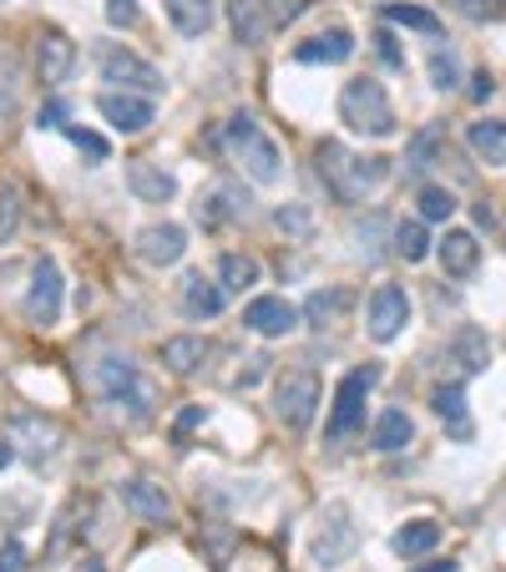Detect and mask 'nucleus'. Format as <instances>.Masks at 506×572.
Masks as SVG:
<instances>
[{"instance_id": "nucleus-1", "label": "nucleus", "mask_w": 506, "mask_h": 572, "mask_svg": "<svg viewBox=\"0 0 506 572\" xmlns=\"http://www.w3.org/2000/svg\"><path fill=\"white\" fill-rule=\"evenodd\" d=\"M314 168H320V178H324L334 203H365L375 187L390 178L386 158H360V152H349V147L334 142V137L314 147Z\"/></svg>"}, {"instance_id": "nucleus-2", "label": "nucleus", "mask_w": 506, "mask_h": 572, "mask_svg": "<svg viewBox=\"0 0 506 572\" xmlns=\"http://www.w3.org/2000/svg\"><path fill=\"white\" fill-rule=\"evenodd\" d=\"M223 142H228V158L239 162V168L253 178V183H279V173H284L279 142H274V137H268L264 127H258V122L249 117V112L228 117Z\"/></svg>"}, {"instance_id": "nucleus-3", "label": "nucleus", "mask_w": 506, "mask_h": 572, "mask_svg": "<svg viewBox=\"0 0 506 572\" xmlns=\"http://www.w3.org/2000/svg\"><path fill=\"white\" fill-rule=\"evenodd\" d=\"M340 122H345L349 133H365V137H395V107H390L386 87L375 77L345 81V92H340Z\"/></svg>"}, {"instance_id": "nucleus-4", "label": "nucleus", "mask_w": 506, "mask_h": 572, "mask_svg": "<svg viewBox=\"0 0 506 572\" xmlns=\"http://www.w3.org/2000/svg\"><path fill=\"white\" fill-rule=\"evenodd\" d=\"M92 386H96V396L112 400V405H127L133 415H147L152 390L142 386V375H137V365L127 355H102V359H96Z\"/></svg>"}, {"instance_id": "nucleus-5", "label": "nucleus", "mask_w": 506, "mask_h": 572, "mask_svg": "<svg viewBox=\"0 0 506 572\" xmlns=\"http://www.w3.org/2000/svg\"><path fill=\"white\" fill-rule=\"evenodd\" d=\"M320 411V375L314 370H284L274 380V415H279L289 431H309Z\"/></svg>"}, {"instance_id": "nucleus-6", "label": "nucleus", "mask_w": 506, "mask_h": 572, "mask_svg": "<svg viewBox=\"0 0 506 572\" xmlns=\"http://www.w3.org/2000/svg\"><path fill=\"white\" fill-rule=\"evenodd\" d=\"M375 380H380V370H375V365H365V370H349L345 380H340V390H334V411H330V421H324V436L345 441L349 431L360 426L365 396L375 390Z\"/></svg>"}, {"instance_id": "nucleus-7", "label": "nucleus", "mask_w": 506, "mask_h": 572, "mask_svg": "<svg viewBox=\"0 0 506 572\" xmlns=\"http://www.w3.org/2000/svg\"><path fill=\"white\" fill-rule=\"evenodd\" d=\"M360 547V533H355V517H349L345 502H330L320 517V533H314V562L320 568H340Z\"/></svg>"}, {"instance_id": "nucleus-8", "label": "nucleus", "mask_w": 506, "mask_h": 572, "mask_svg": "<svg viewBox=\"0 0 506 572\" xmlns=\"http://www.w3.org/2000/svg\"><path fill=\"white\" fill-rule=\"evenodd\" d=\"M102 81H112V87H122V92H162V71L152 67V61H142L137 52H127V46H107L102 52Z\"/></svg>"}, {"instance_id": "nucleus-9", "label": "nucleus", "mask_w": 506, "mask_h": 572, "mask_svg": "<svg viewBox=\"0 0 506 572\" xmlns=\"http://www.w3.org/2000/svg\"><path fill=\"white\" fill-rule=\"evenodd\" d=\"M96 112L117 127L122 137H137L152 127V117H158V107H152V96L142 92H102L96 96Z\"/></svg>"}, {"instance_id": "nucleus-10", "label": "nucleus", "mask_w": 506, "mask_h": 572, "mask_svg": "<svg viewBox=\"0 0 506 572\" xmlns=\"http://www.w3.org/2000/svg\"><path fill=\"white\" fill-rule=\"evenodd\" d=\"M26 320L36 330H51L61 320V268L51 259H41L36 274H31V294H26Z\"/></svg>"}, {"instance_id": "nucleus-11", "label": "nucleus", "mask_w": 506, "mask_h": 572, "mask_svg": "<svg viewBox=\"0 0 506 572\" xmlns=\"http://www.w3.org/2000/svg\"><path fill=\"white\" fill-rule=\"evenodd\" d=\"M71 67H77V41L67 36V31L46 26L36 36V71L46 87H61V81L71 77Z\"/></svg>"}, {"instance_id": "nucleus-12", "label": "nucleus", "mask_w": 506, "mask_h": 572, "mask_svg": "<svg viewBox=\"0 0 506 572\" xmlns=\"http://www.w3.org/2000/svg\"><path fill=\"white\" fill-rule=\"evenodd\" d=\"M405 324H411V299H405V289H400V284H380V289L370 294V334L386 345Z\"/></svg>"}, {"instance_id": "nucleus-13", "label": "nucleus", "mask_w": 506, "mask_h": 572, "mask_svg": "<svg viewBox=\"0 0 506 572\" xmlns=\"http://www.w3.org/2000/svg\"><path fill=\"white\" fill-rule=\"evenodd\" d=\"M243 324H249L253 334H264V340H279V334L299 330V309H294L289 299H279V294H258V299L243 309Z\"/></svg>"}, {"instance_id": "nucleus-14", "label": "nucleus", "mask_w": 506, "mask_h": 572, "mask_svg": "<svg viewBox=\"0 0 506 572\" xmlns=\"http://www.w3.org/2000/svg\"><path fill=\"white\" fill-rule=\"evenodd\" d=\"M183 253H187V228H177V224H152L137 233V259L152 268L177 264Z\"/></svg>"}, {"instance_id": "nucleus-15", "label": "nucleus", "mask_w": 506, "mask_h": 572, "mask_svg": "<svg viewBox=\"0 0 506 572\" xmlns=\"http://www.w3.org/2000/svg\"><path fill=\"white\" fill-rule=\"evenodd\" d=\"M446 365L456 370V380H467V375H481L486 365H492V340L476 330V324H461L451 340V350H446Z\"/></svg>"}, {"instance_id": "nucleus-16", "label": "nucleus", "mask_w": 506, "mask_h": 572, "mask_svg": "<svg viewBox=\"0 0 506 572\" xmlns=\"http://www.w3.org/2000/svg\"><path fill=\"white\" fill-rule=\"evenodd\" d=\"M349 56H355V36L345 26H330L314 41H304V46H294V61H304V67H340Z\"/></svg>"}, {"instance_id": "nucleus-17", "label": "nucleus", "mask_w": 506, "mask_h": 572, "mask_svg": "<svg viewBox=\"0 0 506 572\" xmlns=\"http://www.w3.org/2000/svg\"><path fill=\"white\" fill-rule=\"evenodd\" d=\"M228 305V289L214 279H203V274H187L183 279V314L187 320H218Z\"/></svg>"}, {"instance_id": "nucleus-18", "label": "nucleus", "mask_w": 506, "mask_h": 572, "mask_svg": "<svg viewBox=\"0 0 506 572\" xmlns=\"http://www.w3.org/2000/svg\"><path fill=\"white\" fill-rule=\"evenodd\" d=\"M127 187H133L142 203H168L177 193V178L162 173L158 162H127Z\"/></svg>"}, {"instance_id": "nucleus-19", "label": "nucleus", "mask_w": 506, "mask_h": 572, "mask_svg": "<svg viewBox=\"0 0 506 572\" xmlns=\"http://www.w3.org/2000/svg\"><path fill=\"white\" fill-rule=\"evenodd\" d=\"M476 259H481V243L467 228H451V233L440 239V268H446L451 279H467L471 268H476Z\"/></svg>"}, {"instance_id": "nucleus-20", "label": "nucleus", "mask_w": 506, "mask_h": 572, "mask_svg": "<svg viewBox=\"0 0 506 572\" xmlns=\"http://www.w3.org/2000/svg\"><path fill=\"white\" fill-rule=\"evenodd\" d=\"M122 502L133 506L142 522H168V517H173V502H168V492H162V487H152V481H127V487H122Z\"/></svg>"}, {"instance_id": "nucleus-21", "label": "nucleus", "mask_w": 506, "mask_h": 572, "mask_svg": "<svg viewBox=\"0 0 506 572\" xmlns=\"http://www.w3.org/2000/svg\"><path fill=\"white\" fill-rule=\"evenodd\" d=\"M467 142H471V152H476L486 168H502L506 162V122H471L467 127Z\"/></svg>"}, {"instance_id": "nucleus-22", "label": "nucleus", "mask_w": 506, "mask_h": 572, "mask_svg": "<svg viewBox=\"0 0 506 572\" xmlns=\"http://www.w3.org/2000/svg\"><path fill=\"white\" fill-rule=\"evenodd\" d=\"M430 411H436L440 421L456 431V436H471V426H467V390H461V380L430 390Z\"/></svg>"}, {"instance_id": "nucleus-23", "label": "nucleus", "mask_w": 506, "mask_h": 572, "mask_svg": "<svg viewBox=\"0 0 506 572\" xmlns=\"http://www.w3.org/2000/svg\"><path fill=\"white\" fill-rule=\"evenodd\" d=\"M168 21L177 36H203L214 26V0H168Z\"/></svg>"}, {"instance_id": "nucleus-24", "label": "nucleus", "mask_w": 506, "mask_h": 572, "mask_svg": "<svg viewBox=\"0 0 506 572\" xmlns=\"http://www.w3.org/2000/svg\"><path fill=\"white\" fill-rule=\"evenodd\" d=\"M203 359H208V345H203L198 334H173V340L162 345V365L173 375H193Z\"/></svg>"}, {"instance_id": "nucleus-25", "label": "nucleus", "mask_w": 506, "mask_h": 572, "mask_svg": "<svg viewBox=\"0 0 506 572\" xmlns=\"http://www.w3.org/2000/svg\"><path fill=\"white\" fill-rule=\"evenodd\" d=\"M415 426H411V415L405 411H380V421H375L370 431V446L375 451H400V446H411Z\"/></svg>"}, {"instance_id": "nucleus-26", "label": "nucleus", "mask_w": 506, "mask_h": 572, "mask_svg": "<svg viewBox=\"0 0 506 572\" xmlns=\"http://www.w3.org/2000/svg\"><path fill=\"white\" fill-rule=\"evenodd\" d=\"M436 542H440V527H436V522H426V517H421V522H405V527L390 537V547H395L400 558H426Z\"/></svg>"}, {"instance_id": "nucleus-27", "label": "nucleus", "mask_w": 506, "mask_h": 572, "mask_svg": "<svg viewBox=\"0 0 506 572\" xmlns=\"http://www.w3.org/2000/svg\"><path fill=\"white\" fill-rule=\"evenodd\" d=\"M243 214V203H239V193L233 187H214L208 198H198V224L203 228H218V224H228V218H239Z\"/></svg>"}, {"instance_id": "nucleus-28", "label": "nucleus", "mask_w": 506, "mask_h": 572, "mask_svg": "<svg viewBox=\"0 0 506 572\" xmlns=\"http://www.w3.org/2000/svg\"><path fill=\"white\" fill-rule=\"evenodd\" d=\"M218 279H223L228 294H243L258 284V259H249V253H223L218 259Z\"/></svg>"}, {"instance_id": "nucleus-29", "label": "nucleus", "mask_w": 506, "mask_h": 572, "mask_svg": "<svg viewBox=\"0 0 506 572\" xmlns=\"http://www.w3.org/2000/svg\"><path fill=\"white\" fill-rule=\"evenodd\" d=\"M390 26H405V31H421V36H440V15L426 11V5H380Z\"/></svg>"}, {"instance_id": "nucleus-30", "label": "nucleus", "mask_w": 506, "mask_h": 572, "mask_svg": "<svg viewBox=\"0 0 506 572\" xmlns=\"http://www.w3.org/2000/svg\"><path fill=\"white\" fill-rule=\"evenodd\" d=\"M233 31H239L243 46H264V41H268V26H264V11H258V0H233Z\"/></svg>"}, {"instance_id": "nucleus-31", "label": "nucleus", "mask_w": 506, "mask_h": 572, "mask_svg": "<svg viewBox=\"0 0 506 572\" xmlns=\"http://www.w3.org/2000/svg\"><path fill=\"white\" fill-rule=\"evenodd\" d=\"M395 253L405 259V264H421V259L430 253V233H426V224H421V218H411V224L395 228Z\"/></svg>"}, {"instance_id": "nucleus-32", "label": "nucleus", "mask_w": 506, "mask_h": 572, "mask_svg": "<svg viewBox=\"0 0 506 572\" xmlns=\"http://www.w3.org/2000/svg\"><path fill=\"white\" fill-rule=\"evenodd\" d=\"M15 96H21V67H15V52L0 41V117L15 112Z\"/></svg>"}, {"instance_id": "nucleus-33", "label": "nucleus", "mask_w": 506, "mask_h": 572, "mask_svg": "<svg viewBox=\"0 0 506 572\" xmlns=\"http://www.w3.org/2000/svg\"><path fill=\"white\" fill-rule=\"evenodd\" d=\"M421 224H446V218L456 214V198L451 193H446V187H436V183H426L421 187Z\"/></svg>"}, {"instance_id": "nucleus-34", "label": "nucleus", "mask_w": 506, "mask_h": 572, "mask_svg": "<svg viewBox=\"0 0 506 572\" xmlns=\"http://www.w3.org/2000/svg\"><path fill=\"white\" fill-rule=\"evenodd\" d=\"M258 11H264V26H268V36H274L279 26H294V21L309 11V0H258Z\"/></svg>"}, {"instance_id": "nucleus-35", "label": "nucleus", "mask_w": 506, "mask_h": 572, "mask_svg": "<svg viewBox=\"0 0 506 572\" xmlns=\"http://www.w3.org/2000/svg\"><path fill=\"white\" fill-rule=\"evenodd\" d=\"M436 147H446V137H440V127H426V133L411 142V152H405V168L411 173H421V168H430V158H436Z\"/></svg>"}, {"instance_id": "nucleus-36", "label": "nucleus", "mask_w": 506, "mask_h": 572, "mask_svg": "<svg viewBox=\"0 0 506 572\" xmlns=\"http://www.w3.org/2000/svg\"><path fill=\"white\" fill-rule=\"evenodd\" d=\"M430 81H436L440 92H456V87H461V61L436 46V52H430Z\"/></svg>"}, {"instance_id": "nucleus-37", "label": "nucleus", "mask_w": 506, "mask_h": 572, "mask_svg": "<svg viewBox=\"0 0 506 572\" xmlns=\"http://www.w3.org/2000/svg\"><path fill=\"white\" fill-rule=\"evenodd\" d=\"M340 309H345V294L330 289V294H314V299L304 305V314H309V324H314V330H324V324H330Z\"/></svg>"}, {"instance_id": "nucleus-38", "label": "nucleus", "mask_w": 506, "mask_h": 572, "mask_svg": "<svg viewBox=\"0 0 506 572\" xmlns=\"http://www.w3.org/2000/svg\"><path fill=\"white\" fill-rule=\"evenodd\" d=\"M274 224H279L284 233H294V239H309V233H314V218H309V208H299V203H284L279 214H274Z\"/></svg>"}, {"instance_id": "nucleus-39", "label": "nucleus", "mask_w": 506, "mask_h": 572, "mask_svg": "<svg viewBox=\"0 0 506 572\" xmlns=\"http://www.w3.org/2000/svg\"><path fill=\"white\" fill-rule=\"evenodd\" d=\"M451 5L467 15V21H476V26H486V21H502V15H506V0H451Z\"/></svg>"}, {"instance_id": "nucleus-40", "label": "nucleus", "mask_w": 506, "mask_h": 572, "mask_svg": "<svg viewBox=\"0 0 506 572\" xmlns=\"http://www.w3.org/2000/svg\"><path fill=\"white\" fill-rule=\"evenodd\" d=\"M61 133L71 137V142L87 152L92 162H107V137H96V133H87V127H61Z\"/></svg>"}, {"instance_id": "nucleus-41", "label": "nucleus", "mask_w": 506, "mask_h": 572, "mask_svg": "<svg viewBox=\"0 0 506 572\" xmlns=\"http://www.w3.org/2000/svg\"><path fill=\"white\" fill-rule=\"evenodd\" d=\"M137 0H107V26L112 31H133L137 26Z\"/></svg>"}, {"instance_id": "nucleus-42", "label": "nucleus", "mask_w": 506, "mask_h": 572, "mask_svg": "<svg viewBox=\"0 0 506 572\" xmlns=\"http://www.w3.org/2000/svg\"><path fill=\"white\" fill-rule=\"evenodd\" d=\"M15 228V187H0V239H11Z\"/></svg>"}, {"instance_id": "nucleus-43", "label": "nucleus", "mask_w": 506, "mask_h": 572, "mask_svg": "<svg viewBox=\"0 0 506 572\" xmlns=\"http://www.w3.org/2000/svg\"><path fill=\"white\" fill-rule=\"evenodd\" d=\"M21 568H26V547L5 542V547H0V572H21Z\"/></svg>"}, {"instance_id": "nucleus-44", "label": "nucleus", "mask_w": 506, "mask_h": 572, "mask_svg": "<svg viewBox=\"0 0 506 572\" xmlns=\"http://www.w3.org/2000/svg\"><path fill=\"white\" fill-rule=\"evenodd\" d=\"M198 421H203V405H187V411L177 415V426H173V441H187V431L198 426Z\"/></svg>"}, {"instance_id": "nucleus-45", "label": "nucleus", "mask_w": 506, "mask_h": 572, "mask_svg": "<svg viewBox=\"0 0 506 572\" xmlns=\"http://www.w3.org/2000/svg\"><path fill=\"white\" fill-rule=\"evenodd\" d=\"M36 127H67V107H61V102H51V107H41Z\"/></svg>"}, {"instance_id": "nucleus-46", "label": "nucleus", "mask_w": 506, "mask_h": 572, "mask_svg": "<svg viewBox=\"0 0 506 572\" xmlns=\"http://www.w3.org/2000/svg\"><path fill=\"white\" fill-rule=\"evenodd\" d=\"M375 41H380V56H386L390 67H405V56H400V46H395V36H386V31H380V36H375Z\"/></svg>"}, {"instance_id": "nucleus-47", "label": "nucleus", "mask_w": 506, "mask_h": 572, "mask_svg": "<svg viewBox=\"0 0 506 572\" xmlns=\"http://www.w3.org/2000/svg\"><path fill=\"white\" fill-rule=\"evenodd\" d=\"M471 81H476V87H471V96H476V102H486V96L496 92V81H492V71H476V77H471Z\"/></svg>"}, {"instance_id": "nucleus-48", "label": "nucleus", "mask_w": 506, "mask_h": 572, "mask_svg": "<svg viewBox=\"0 0 506 572\" xmlns=\"http://www.w3.org/2000/svg\"><path fill=\"white\" fill-rule=\"evenodd\" d=\"M71 572H107V562H102V558H81Z\"/></svg>"}, {"instance_id": "nucleus-49", "label": "nucleus", "mask_w": 506, "mask_h": 572, "mask_svg": "<svg viewBox=\"0 0 506 572\" xmlns=\"http://www.w3.org/2000/svg\"><path fill=\"white\" fill-rule=\"evenodd\" d=\"M411 572H456V562H421V568H411Z\"/></svg>"}, {"instance_id": "nucleus-50", "label": "nucleus", "mask_w": 506, "mask_h": 572, "mask_svg": "<svg viewBox=\"0 0 506 572\" xmlns=\"http://www.w3.org/2000/svg\"><path fill=\"white\" fill-rule=\"evenodd\" d=\"M15 461V451H11V441H0V471H5V466Z\"/></svg>"}]
</instances>
